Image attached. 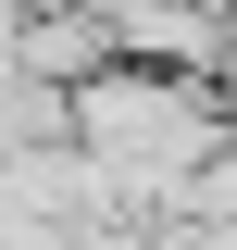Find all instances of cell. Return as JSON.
Segmentation results:
<instances>
[{
    "label": "cell",
    "instance_id": "6da1fadb",
    "mask_svg": "<svg viewBox=\"0 0 237 250\" xmlns=\"http://www.w3.org/2000/svg\"><path fill=\"white\" fill-rule=\"evenodd\" d=\"M75 138H88L100 175H187V150H212L200 100L175 75H100V88H75Z\"/></svg>",
    "mask_w": 237,
    "mask_h": 250
}]
</instances>
